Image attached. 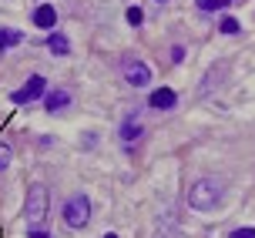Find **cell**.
Returning <instances> with one entry per match:
<instances>
[{
    "label": "cell",
    "mask_w": 255,
    "mask_h": 238,
    "mask_svg": "<svg viewBox=\"0 0 255 238\" xmlns=\"http://www.w3.org/2000/svg\"><path fill=\"white\" fill-rule=\"evenodd\" d=\"M13 44H20V30H10V27H3V30H0V50L13 47Z\"/></svg>",
    "instance_id": "obj_11"
},
{
    "label": "cell",
    "mask_w": 255,
    "mask_h": 238,
    "mask_svg": "<svg viewBox=\"0 0 255 238\" xmlns=\"http://www.w3.org/2000/svg\"><path fill=\"white\" fill-rule=\"evenodd\" d=\"M30 238H51V235H47L44 228H30Z\"/></svg>",
    "instance_id": "obj_18"
},
{
    "label": "cell",
    "mask_w": 255,
    "mask_h": 238,
    "mask_svg": "<svg viewBox=\"0 0 255 238\" xmlns=\"http://www.w3.org/2000/svg\"><path fill=\"white\" fill-rule=\"evenodd\" d=\"M171 61H175V64L185 61V47H175V50H171Z\"/></svg>",
    "instance_id": "obj_17"
},
{
    "label": "cell",
    "mask_w": 255,
    "mask_h": 238,
    "mask_svg": "<svg viewBox=\"0 0 255 238\" xmlns=\"http://www.w3.org/2000/svg\"><path fill=\"white\" fill-rule=\"evenodd\" d=\"M128 24H131V27H141V24H144V13H141V7H128Z\"/></svg>",
    "instance_id": "obj_13"
},
{
    "label": "cell",
    "mask_w": 255,
    "mask_h": 238,
    "mask_svg": "<svg viewBox=\"0 0 255 238\" xmlns=\"http://www.w3.org/2000/svg\"><path fill=\"white\" fill-rule=\"evenodd\" d=\"M44 91H47V81H44V77H30L24 88H17L10 94V101H13V104H30V101L44 98Z\"/></svg>",
    "instance_id": "obj_4"
},
{
    "label": "cell",
    "mask_w": 255,
    "mask_h": 238,
    "mask_svg": "<svg viewBox=\"0 0 255 238\" xmlns=\"http://www.w3.org/2000/svg\"><path fill=\"white\" fill-rule=\"evenodd\" d=\"M232 238H255V228H235Z\"/></svg>",
    "instance_id": "obj_16"
},
{
    "label": "cell",
    "mask_w": 255,
    "mask_h": 238,
    "mask_svg": "<svg viewBox=\"0 0 255 238\" xmlns=\"http://www.w3.org/2000/svg\"><path fill=\"white\" fill-rule=\"evenodd\" d=\"M218 27H222V34H239V20H235V17H225Z\"/></svg>",
    "instance_id": "obj_14"
},
{
    "label": "cell",
    "mask_w": 255,
    "mask_h": 238,
    "mask_svg": "<svg viewBox=\"0 0 255 238\" xmlns=\"http://www.w3.org/2000/svg\"><path fill=\"white\" fill-rule=\"evenodd\" d=\"M7 164H10V148H7V144H0V171H3Z\"/></svg>",
    "instance_id": "obj_15"
},
{
    "label": "cell",
    "mask_w": 255,
    "mask_h": 238,
    "mask_svg": "<svg viewBox=\"0 0 255 238\" xmlns=\"http://www.w3.org/2000/svg\"><path fill=\"white\" fill-rule=\"evenodd\" d=\"M88 218H91L88 195H74V198L64 205V222H67L71 228H84V225H88Z\"/></svg>",
    "instance_id": "obj_2"
},
{
    "label": "cell",
    "mask_w": 255,
    "mask_h": 238,
    "mask_svg": "<svg viewBox=\"0 0 255 238\" xmlns=\"http://www.w3.org/2000/svg\"><path fill=\"white\" fill-rule=\"evenodd\" d=\"M222 198H225V188L215 178H198L188 188V205L195 212H215L218 205H222Z\"/></svg>",
    "instance_id": "obj_1"
},
{
    "label": "cell",
    "mask_w": 255,
    "mask_h": 238,
    "mask_svg": "<svg viewBox=\"0 0 255 238\" xmlns=\"http://www.w3.org/2000/svg\"><path fill=\"white\" fill-rule=\"evenodd\" d=\"M195 3H198V10H225L235 0H195Z\"/></svg>",
    "instance_id": "obj_12"
},
{
    "label": "cell",
    "mask_w": 255,
    "mask_h": 238,
    "mask_svg": "<svg viewBox=\"0 0 255 238\" xmlns=\"http://www.w3.org/2000/svg\"><path fill=\"white\" fill-rule=\"evenodd\" d=\"M71 104V91H51V94H44V108L47 111H61V108H67Z\"/></svg>",
    "instance_id": "obj_8"
},
{
    "label": "cell",
    "mask_w": 255,
    "mask_h": 238,
    "mask_svg": "<svg viewBox=\"0 0 255 238\" xmlns=\"http://www.w3.org/2000/svg\"><path fill=\"white\" fill-rule=\"evenodd\" d=\"M104 238H118V235H104Z\"/></svg>",
    "instance_id": "obj_19"
},
{
    "label": "cell",
    "mask_w": 255,
    "mask_h": 238,
    "mask_svg": "<svg viewBox=\"0 0 255 238\" xmlns=\"http://www.w3.org/2000/svg\"><path fill=\"white\" fill-rule=\"evenodd\" d=\"M141 134H144V131H141L138 121H125V124H121V138L125 141H138Z\"/></svg>",
    "instance_id": "obj_10"
},
{
    "label": "cell",
    "mask_w": 255,
    "mask_h": 238,
    "mask_svg": "<svg viewBox=\"0 0 255 238\" xmlns=\"http://www.w3.org/2000/svg\"><path fill=\"white\" fill-rule=\"evenodd\" d=\"M125 81L131 88H144L148 81H151V67L144 61H134V57H128L125 61Z\"/></svg>",
    "instance_id": "obj_5"
},
{
    "label": "cell",
    "mask_w": 255,
    "mask_h": 238,
    "mask_svg": "<svg viewBox=\"0 0 255 238\" xmlns=\"http://www.w3.org/2000/svg\"><path fill=\"white\" fill-rule=\"evenodd\" d=\"M175 101H178V94H175L171 88H158L151 94V101H148V104H151L154 111H168V108H175Z\"/></svg>",
    "instance_id": "obj_6"
},
{
    "label": "cell",
    "mask_w": 255,
    "mask_h": 238,
    "mask_svg": "<svg viewBox=\"0 0 255 238\" xmlns=\"http://www.w3.org/2000/svg\"><path fill=\"white\" fill-rule=\"evenodd\" d=\"M47 50L57 54V57H64V54H71V40L64 37V34H51L47 37Z\"/></svg>",
    "instance_id": "obj_9"
},
{
    "label": "cell",
    "mask_w": 255,
    "mask_h": 238,
    "mask_svg": "<svg viewBox=\"0 0 255 238\" xmlns=\"http://www.w3.org/2000/svg\"><path fill=\"white\" fill-rule=\"evenodd\" d=\"M27 218H30L34 228L44 225V218H47V188H40V185L30 188V195H27Z\"/></svg>",
    "instance_id": "obj_3"
},
{
    "label": "cell",
    "mask_w": 255,
    "mask_h": 238,
    "mask_svg": "<svg viewBox=\"0 0 255 238\" xmlns=\"http://www.w3.org/2000/svg\"><path fill=\"white\" fill-rule=\"evenodd\" d=\"M158 3H165V0H158Z\"/></svg>",
    "instance_id": "obj_20"
},
{
    "label": "cell",
    "mask_w": 255,
    "mask_h": 238,
    "mask_svg": "<svg viewBox=\"0 0 255 238\" xmlns=\"http://www.w3.org/2000/svg\"><path fill=\"white\" fill-rule=\"evenodd\" d=\"M54 24H57V10H54L51 3H40L37 10H34V27H40V30H51Z\"/></svg>",
    "instance_id": "obj_7"
}]
</instances>
